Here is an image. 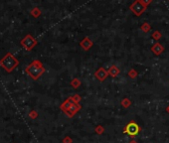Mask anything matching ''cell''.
<instances>
[{
  "label": "cell",
  "mask_w": 169,
  "mask_h": 143,
  "mask_svg": "<svg viewBox=\"0 0 169 143\" xmlns=\"http://www.w3.org/2000/svg\"><path fill=\"white\" fill-rule=\"evenodd\" d=\"M26 72L33 80H38L40 77L44 74L45 69L43 67L42 63L40 61H34L32 64H30V66L26 69Z\"/></svg>",
  "instance_id": "cell-1"
},
{
  "label": "cell",
  "mask_w": 169,
  "mask_h": 143,
  "mask_svg": "<svg viewBox=\"0 0 169 143\" xmlns=\"http://www.w3.org/2000/svg\"><path fill=\"white\" fill-rule=\"evenodd\" d=\"M0 66H1L6 72L10 73V72H12L13 69H15L18 66V61L14 56H12L11 54H7V55L0 61Z\"/></svg>",
  "instance_id": "cell-2"
},
{
  "label": "cell",
  "mask_w": 169,
  "mask_h": 143,
  "mask_svg": "<svg viewBox=\"0 0 169 143\" xmlns=\"http://www.w3.org/2000/svg\"><path fill=\"white\" fill-rule=\"evenodd\" d=\"M140 130H141L140 126H139V125L137 124L136 122L130 121L129 123L127 124V126L125 127V129H123V133L127 134L128 136H130V137L133 138L139 132H140Z\"/></svg>",
  "instance_id": "cell-3"
},
{
  "label": "cell",
  "mask_w": 169,
  "mask_h": 143,
  "mask_svg": "<svg viewBox=\"0 0 169 143\" xmlns=\"http://www.w3.org/2000/svg\"><path fill=\"white\" fill-rule=\"evenodd\" d=\"M129 9L132 11L134 15L136 16H140L141 14L146 10V6H144L142 4V2L140 0H135L133 1V3L129 6Z\"/></svg>",
  "instance_id": "cell-4"
},
{
  "label": "cell",
  "mask_w": 169,
  "mask_h": 143,
  "mask_svg": "<svg viewBox=\"0 0 169 143\" xmlns=\"http://www.w3.org/2000/svg\"><path fill=\"white\" fill-rule=\"evenodd\" d=\"M21 44H22V46H23L27 51H30L31 49H32L33 47L35 46L36 44H37V41H36V40L34 39V38L31 35H27L26 37L24 38L23 40H22Z\"/></svg>",
  "instance_id": "cell-5"
},
{
  "label": "cell",
  "mask_w": 169,
  "mask_h": 143,
  "mask_svg": "<svg viewBox=\"0 0 169 143\" xmlns=\"http://www.w3.org/2000/svg\"><path fill=\"white\" fill-rule=\"evenodd\" d=\"M81 108H82V106H81L80 104H74L73 106L70 107L67 111H65L64 113L68 116V117H73V116H75L77 113H78V111L80 110Z\"/></svg>",
  "instance_id": "cell-6"
},
{
  "label": "cell",
  "mask_w": 169,
  "mask_h": 143,
  "mask_svg": "<svg viewBox=\"0 0 169 143\" xmlns=\"http://www.w3.org/2000/svg\"><path fill=\"white\" fill-rule=\"evenodd\" d=\"M109 72L105 70V68H100L99 70L94 73V77L96 78L100 82H103L105 80H107V78L109 77Z\"/></svg>",
  "instance_id": "cell-7"
},
{
  "label": "cell",
  "mask_w": 169,
  "mask_h": 143,
  "mask_svg": "<svg viewBox=\"0 0 169 143\" xmlns=\"http://www.w3.org/2000/svg\"><path fill=\"white\" fill-rule=\"evenodd\" d=\"M80 46L82 47L85 51H89L90 49L94 46V42L92 41L89 37H85L84 39L80 42Z\"/></svg>",
  "instance_id": "cell-8"
},
{
  "label": "cell",
  "mask_w": 169,
  "mask_h": 143,
  "mask_svg": "<svg viewBox=\"0 0 169 143\" xmlns=\"http://www.w3.org/2000/svg\"><path fill=\"white\" fill-rule=\"evenodd\" d=\"M74 104H76L75 101H74V99H73V97H69L68 99H66L65 100L64 102H63L62 104L60 106V108H61V110L63 111V112H65V111H67L68 109L70 108L72 106H73Z\"/></svg>",
  "instance_id": "cell-9"
},
{
  "label": "cell",
  "mask_w": 169,
  "mask_h": 143,
  "mask_svg": "<svg viewBox=\"0 0 169 143\" xmlns=\"http://www.w3.org/2000/svg\"><path fill=\"white\" fill-rule=\"evenodd\" d=\"M151 52L153 54H155L156 56H159L160 54L164 52V47L160 43H155L151 47Z\"/></svg>",
  "instance_id": "cell-10"
},
{
  "label": "cell",
  "mask_w": 169,
  "mask_h": 143,
  "mask_svg": "<svg viewBox=\"0 0 169 143\" xmlns=\"http://www.w3.org/2000/svg\"><path fill=\"white\" fill-rule=\"evenodd\" d=\"M107 72H109V75L110 76V77H112V78H116L119 75V73H120V70L116 66H112L110 68L107 70Z\"/></svg>",
  "instance_id": "cell-11"
},
{
  "label": "cell",
  "mask_w": 169,
  "mask_h": 143,
  "mask_svg": "<svg viewBox=\"0 0 169 143\" xmlns=\"http://www.w3.org/2000/svg\"><path fill=\"white\" fill-rule=\"evenodd\" d=\"M150 29H151V26H150L147 22H144L142 25L140 26V30L144 33H148L150 31Z\"/></svg>",
  "instance_id": "cell-12"
},
{
  "label": "cell",
  "mask_w": 169,
  "mask_h": 143,
  "mask_svg": "<svg viewBox=\"0 0 169 143\" xmlns=\"http://www.w3.org/2000/svg\"><path fill=\"white\" fill-rule=\"evenodd\" d=\"M121 106H122L125 108H127V107H129L131 106V100L128 99V98H123L122 100H121Z\"/></svg>",
  "instance_id": "cell-13"
},
{
  "label": "cell",
  "mask_w": 169,
  "mask_h": 143,
  "mask_svg": "<svg viewBox=\"0 0 169 143\" xmlns=\"http://www.w3.org/2000/svg\"><path fill=\"white\" fill-rule=\"evenodd\" d=\"M71 86H73L74 89H78L79 86H81V80L76 78V79H74V80L71 82Z\"/></svg>",
  "instance_id": "cell-14"
},
{
  "label": "cell",
  "mask_w": 169,
  "mask_h": 143,
  "mask_svg": "<svg viewBox=\"0 0 169 143\" xmlns=\"http://www.w3.org/2000/svg\"><path fill=\"white\" fill-rule=\"evenodd\" d=\"M152 39H154V40H160V38L162 37V34L159 31H154V32L152 33Z\"/></svg>",
  "instance_id": "cell-15"
},
{
  "label": "cell",
  "mask_w": 169,
  "mask_h": 143,
  "mask_svg": "<svg viewBox=\"0 0 169 143\" xmlns=\"http://www.w3.org/2000/svg\"><path fill=\"white\" fill-rule=\"evenodd\" d=\"M128 77L131 78V79H135L137 77V72L134 69H130L129 72H128Z\"/></svg>",
  "instance_id": "cell-16"
},
{
  "label": "cell",
  "mask_w": 169,
  "mask_h": 143,
  "mask_svg": "<svg viewBox=\"0 0 169 143\" xmlns=\"http://www.w3.org/2000/svg\"><path fill=\"white\" fill-rule=\"evenodd\" d=\"M31 14L33 15L34 17H39L41 15V11L39 10V8H34L32 11H31Z\"/></svg>",
  "instance_id": "cell-17"
},
{
  "label": "cell",
  "mask_w": 169,
  "mask_h": 143,
  "mask_svg": "<svg viewBox=\"0 0 169 143\" xmlns=\"http://www.w3.org/2000/svg\"><path fill=\"white\" fill-rule=\"evenodd\" d=\"M94 131L96 132V134H103V132H105V127L101 126V125H98V126L96 127V129H94Z\"/></svg>",
  "instance_id": "cell-18"
},
{
  "label": "cell",
  "mask_w": 169,
  "mask_h": 143,
  "mask_svg": "<svg viewBox=\"0 0 169 143\" xmlns=\"http://www.w3.org/2000/svg\"><path fill=\"white\" fill-rule=\"evenodd\" d=\"M72 97H73L74 101H75L76 104H80L81 99H82V97H81V95H74Z\"/></svg>",
  "instance_id": "cell-19"
},
{
  "label": "cell",
  "mask_w": 169,
  "mask_h": 143,
  "mask_svg": "<svg viewBox=\"0 0 169 143\" xmlns=\"http://www.w3.org/2000/svg\"><path fill=\"white\" fill-rule=\"evenodd\" d=\"M63 143H73V140L70 136H66V137L63 139Z\"/></svg>",
  "instance_id": "cell-20"
},
{
  "label": "cell",
  "mask_w": 169,
  "mask_h": 143,
  "mask_svg": "<svg viewBox=\"0 0 169 143\" xmlns=\"http://www.w3.org/2000/svg\"><path fill=\"white\" fill-rule=\"evenodd\" d=\"M29 116H30L31 118H33V119H34V118H36V117H37V116H38V113H37V111H35V110H32V111H31L30 113H29Z\"/></svg>",
  "instance_id": "cell-21"
},
{
  "label": "cell",
  "mask_w": 169,
  "mask_h": 143,
  "mask_svg": "<svg viewBox=\"0 0 169 143\" xmlns=\"http://www.w3.org/2000/svg\"><path fill=\"white\" fill-rule=\"evenodd\" d=\"M140 1L142 2V4L144 6H146V7H147V6L152 2V0H140Z\"/></svg>",
  "instance_id": "cell-22"
},
{
  "label": "cell",
  "mask_w": 169,
  "mask_h": 143,
  "mask_svg": "<svg viewBox=\"0 0 169 143\" xmlns=\"http://www.w3.org/2000/svg\"><path fill=\"white\" fill-rule=\"evenodd\" d=\"M128 143H138V142H137V141H136V140L132 139V140H130V141H129V142H128Z\"/></svg>",
  "instance_id": "cell-23"
},
{
  "label": "cell",
  "mask_w": 169,
  "mask_h": 143,
  "mask_svg": "<svg viewBox=\"0 0 169 143\" xmlns=\"http://www.w3.org/2000/svg\"><path fill=\"white\" fill-rule=\"evenodd\" d=\"M166 112H167L168 114H169V106H168L167 107H166Z\"/></svg>",
  "instance_id": "cell-24"
},
{
  "label": "cell",
  "mask_w": 169,
  "mask_h": 143,
  "mask_svg": "<svg viewBox=\"0 0 169 143\" xmlns=\"http://www.w3.org/2000/svg\"><path fill=\"white\" fill-rule=\"evenodd\" d=\"M168 1H169V0H168Z\"/></svg>",
  "instance_id": "cell-25"
}]
</instances>
